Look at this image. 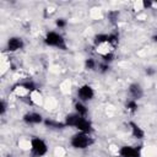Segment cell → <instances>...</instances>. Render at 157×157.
Masks as SVG:
<instances>
[{
    "instance_id": "cell-1",
    "label": "cell",
    "mask_w": 157,
    "mask_h": 157,
    "mask_svg": "<svg viewBox=\"0 0 157 157\" xmlns=\"http://www.w3.org/2000/svg\"><path fill=\"white\" fill-rule=\"evenodd\" d=\"M64 124L66 128H74L76 129V131H81L86 134H92L94 130L92 121L87 117H81L75 112L67 114L64 118Z\"/></svg>"
},
{
    "instance_id": "cell-2",
    "label": "cell",
    "mask_w": 157,
    "mask_h": 157,
    "mask_svg": "<svg viewBox=\"0 0 157 157\" xmlns=\"http://www.w3.org/2000/svg\"><path fill=\"white\" fill-rule=\"evenodd\" d=\"M69 144H70V146H71L74 150L82 151V150L90 148V147L94 144V140H93V137H92V134H86V132L76 131L75 134L71 135Z\"/></svg>"
},
{
    "instance_id": "cell-3",
    "label": "cell",
    "mask_w": 157,
    "mask_h": 157,
    "mask_svg": "<svg viewBox=\"0 0 157 157\" xmlns=\"http://www.w3.org/2000/svg\"><path fill=\"white\" fill-rule=\"evenodd\" d=\"M49 152L47 141L39 136H32L29 140V156L31 157H44Z\"/></svg>"
},
{
    "instance_id": "cell-4",
    "label": "cell",
    "mask_w": 157,
    "mask_h": 157,
    "mask_svg": "<svg viewBox=\"0 0 157 157\" xmlns=\"http://www.w3.org/2000/svg\"><path fill=\"white\" fill-rule=\"evenodd\" d=\"M43 42L47 47L56 48L60 50H66V48H67L64 36L58 31H48L43 38Z\"/></svg>"
},
{
    "instance_id": "cell-5",
    "label": "cell",
    "mask_w": 157,
    "mask_h": 157,
    "mask_svg": "<svg viewBox=\"0 0 157 157\" xmlns=\"http://www.w3.org/2000/svg\"><path fill=\"white\" fill-rule=\"evenodd\" d=\"M94 96H96V91L88 83H83V85L78 86L77 90H76V97H77V99L81 101V102H83V103H88V102L93 101L94 99Z\"/></svg>"
},
{
    "instance_id": "cell-6",
    "label": "cell",
    "mask_w": 157,
    "mask_h": 157,
    "mask_svg": "<svg viewBox=\"0 0 157 157\" xmlns=\"http://www.w3.org/2000/svg\"><path fill=\"white\" fill-rule=\"evenodd\" d=\"M23 48H25V40L20 36H11V37H9L7 40H6V44H5V49L9 53L20 52Z\"/></svg>"
},
{
    "instance_id": "cell-7",
    "label": "cell",
    "mask_w": 157,
    "mask_h": 157,
    "mask_svg": "<svg viewBox=\"0 0 157 157\" xmlns=\"http://www.w3.org/2000/svg\"><path fill=\"white\" fill-rule=\"evenodd\" d=\"M118 157H142V152L139 146L123 145L118 148Z\"/></svg>"
},
{
    "instance_id": "cell-8",
    "label": "cell",
    "mask_w": 157,
    "mask_h": 157,
    "mask_svg": "<svg viewBox=\"0 0 157 157\" xmlns=\"http://www.w3.org/2000/svg\"><path fill=\"white\" fill-rule=\"evenodd\" d=\"M44 117L42 113L39 112H34V110H31V112H27L22 115V121L27 125H39V124H44Z\"/></svg>"
},
{
    "instance_id": "cell-9",
    "label": "cell",
    "mask_w": 157,
    "mask_h": 157,
    "mask_svg": "<svg viewBox=\"0 0 157 157\" xmlns=\"http://www.w3.org/2000/svg\"><path fill=\"white\" fill-rule=\"evenodd\" d=\"M128 93H129V97L131 99H135L139 102L144 97L145 91H144V87L140 82H131L128 86Z\"/></svg>"
},
{
    "instance_id": "cell-10",
    "label": "cell",
    "mask_w": 157,
    "mask_h": 157,
    "mask_svg": "<svg viewBox=\"0 0 157 157\" xmlns=\"http://www.w3.org/2000/svg\"><path fill=\"white\" fill-rule=\"evenodd\" d=\"M129 129H130V134L134 139L136 140H144L145 139V130L135 121H129Z\"/></svg>"
},
{
    "instance_id": "cell-11",
    "label": "cell",
    "mask_w": 157,
    "mask_h": 157,
    "mask_svg": "<svg viewBox=\"0 0 157 157\" xmlns=\"http://www.w3.org/2000/svg\"><path fill=\"white\" fill-rule=\"evenodd\" d=\"M74 112L81 117H87L88 115V108H87V103H83L78 99L75 101L74 103Z\"/></svg>"
},
{
    "instance_id": "cell-12",
    "label": "cell",
    "mask_w": 157,
    "mask_h": 157,
    "mask_svg": "<svg viewBox=\"0 0 157 157\" xmlns=\"http://www.w3.org/2000/svg\"><path fill=\"white\" fill-rule=\"evenodd\" d=\"M108 36L109 33H98L93 37V44L96 47H101L105 43H108Z\"/></svg>"
},
{
    "instance_id": "cell-13",
    "label": "cell",
    "mask_w": 157,
    "mask_h": 157,
    "mask_svg": "<svg viewBox=\"0 0 157 157\" xmlns=\"http://www.w3.org/2000/svg\"><path fill=\"white\" fill-rule=\"evenodd\" d=\"M17 86H18V87H21L22 90L27 91V92H33V91H36V90H37V85H36V82H33L32 80L22 81V82H20Z\"/></svg>"
},
{
    "instance_id": "cell-14",
    "label": "cell",
    "mask_w": 157,
    "mask_h": 157,
    "mask_svg": "<svg viewBox=\"0 0 157 157\" xmlns=\"http://www.w3.org/2000/svg\"><path fill=\"white\" fill-rule=\"evenodd\" d=\"M44 124L48 126V128H50V129H63V128H66L65 126V124H64V121L63 123H59L58 120H53V119H44Z\"/></svg>"
},
{
    "instance_id": "cell-15",
    "label": "cell",
    "mask_w": 157,
    "mask_h": 157,
    "mask_svg": "<svg viewBox=\"0 0 157 157\" xmlns=\"http://www.w3.org/2000/svg\"><path fill=\"white\" fill-rule=\"evenodd\" d=\"M125 108H126L128 112L135 113V112H137V109H139V102L135 101V99L129 98V99L126 101V103H125Z\"/></svg>"
},
{
    "instance_id": "cell-16",
    "label": "cell",
    "mask_w": 157,
    "mask_h": 157,
    "mask_svg": "<svg viewBox=\"0 0 157 157\" xmlns=\"http://www.w3.org/2000/svg\"><path fill=\"white\" fill-rule=\"evenodd\" d=\"M97 67H98V63H97L96 59H93V58H87V59L85 60V69H86V70L93 71V70H96Z\"/></svg>"
},
{
    "instance_id": "cell-17",
    "label": "cell",
    "mask_w": 157,
    "mask_h": 157,
    "mask_svg": "<svg viewBox=\"0 0 157 157\" xmlns=\"http://www.w3.org/2000/svg\"><path fill=\"white\" fill-rule=\"evenodd\" d=\"M114 59H115V55H114L113 52H107V53H104L102 55V61L103 63H107V64H110Z\"/></svg>"
},
{
    "instance_id": "cell-18",
    "label": "cell",
    "mask_w": 157,
    "mask_h": 157,
    "mask_svg": "<svg viewBox=\"0 0 157 157\" xmlns=\"http://www.w3.org/2000/svg\"><path fill=\"white\" fill-rule=\"evenodd\" d=\"M118 42H119V34L117 32H110L108 36V44L115 45Z\"/></svg>"
},
{
    "instance_id": "cell-19",
    "label": "cell",
    "mask_w": 157,
    "mask_h": 157,
    "mask_svg": "<svg viewBox=\"0 0 157 157\" xmlns=\"http://www.w3.org/2000/svg\"><path fill=\"white\" fill-rule=\"evenodd\" d=\"M55 26H56L59 29H63V28H65V27L67 26V21H66L64 17H58V18L55 20Z\"/></svg>"
},
{
    "instance_id": "cell-20",
    "label": "cell",
    "mask_w": 157,
    "mask_h": 157,
    "mask_svg": "<svg viewBox=\"0 0 157 157\" xmlns=\"http://www.w3.org/2000/svg\"><path fill=\"white\" fill-rule=\"evenodd\" d=\"M109 69H110V64H107V63H99L98 64V71L101 72V74H105V72H108L109 71Z\"/></svg>"
},
{
    "instance_id": "cell-21",
    "label": "cell",
    "mask_w": 157,
    "mask_h": 157,
    "mask_svg": "<svg viewBox=\"0 0 157 157\" xmlns=\"http://www.w3.org/2000/svg\"><path fill=\"white\" fill-rule=\"evenodd\" d=\"M6 110H7V104H6V102L2 99V101L0 102V115L4 117V115L6 114Z\"/></svg>"
},
{
    "instance_id": "cell-22",
    "label": "cell",
    "mask_w": 157,
    "mask_h": 157,
    "mask_svg": "<svg viewBox=\"0 0 157 157\" xmlns=\"http://www.w3.org/2000/svg\"><path fill=\"white\" fill-rule=\"evenodd\" d=\"M141 5H142L144 9H150V7L153 6V2H151V1H142Z\"/></svg>"
},
{
    "instance_id": "cell-23",
    "label": "cell",
    "mask_w": 157,
    "mask_h": 157,
    "mask_svg": "<svg viewBox=\"0 0 157 157\" xmlns=\"http://www.w3.org/2000/svg\"><path fill=\"white\" fill-rule=\"evenodd\" d=\"M153 40H157V34H156V36H153Z\"/></svg>"
}]
</instances>
